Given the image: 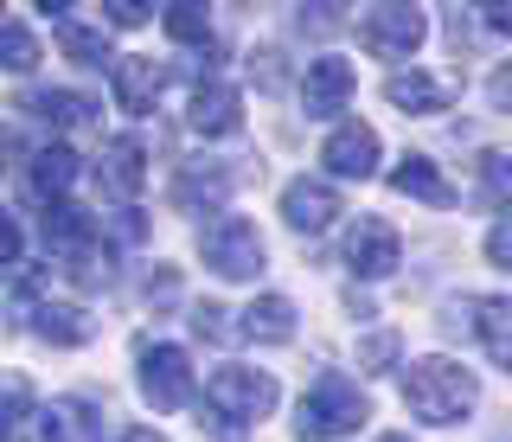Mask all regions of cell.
<instances>
[{
  "label": "cell",
  "instance_id": "33",
  "mask_svg": "<svg viewBox=\"0 0 512 442\" xmlns=\"http://www.w3.org/2000/svg\"><path fill=\"white\" fill-rule=\"evenodd\" d=\"M116 442H167V436H160V430H148V423H128V430H122Z\"/></svg>",
  "mask_w": 512,
  "mask_h": 442
},
{
  "label": "cell",
  "instance_id": "21",
  "mask_svg": "<svg viewBox=\"0 0 512 442\" xmlns=\"http://www.w3.org/2000/svg\"><path fill=\"white\" fill-rule=\"evenodd\" d=\"M391 186H397L404 199L436 205V212H448V205H455V186L436 173V161H429V154H404V161H397V173H391Z\"/></svg>",
  "mask_w": 512,
  "mask_h": 442
},
{
  "label": "cell",
  "instance_id": "22",
  "mask_svg": "<svg viewBox=\"0 0 512 442\" xmlns=\"http://www.w3.org/2000/svg\"><path fill=\"white\" fill-rule=\"evenodd\" d=\"M20 109H26L32 122H45V129H71V122H90L96 116V103L77 97V90H26Z\"/></svg>",
  "mask_w": 512,
  "mask_h": 442
},
{
  "label": "cell",
  "instance_id": "9",
  "mask_svg": "<svg viewBox=\"0 0 512 442\" xmlns=\"http://www.w3.org/2000/svg\"><path fill=\"white\" fill-rule=\"evenodd\" d=\"M352 65L346 58H314L308 65V77H301V109H308L314 122H327V116H340L346 109V97H352Z\"/></svg>",
  "mask_w": 512,
  "mask_h": 442
},
{
  "label": "cell",
  "instance_id": "34",
  "mask_svg": "<svg viewBox=\"0 0 512 442\" xmlns=\"http://www.w3.org/2000/svg\"><path fill=\"white\" fill-rule=\"evenodd\" d=\"M378 442H410V436H378Z\"/></svg>",
  "mask_w": 512,
  "mask_h": 442
},
{
  "label": "cell",
  "instance_id": "10",
  "mask_svg": "<svg viewBox=\"0 0 512 442\" xmlns=\"http://www.w3.org/2000/svg\"><path fill=\"white\" fill-rule=\"evenodd\" d=\"M320 167H327L333 180H365V173L378 167V135L365 129V122H346V129H333L327 148H320Z\"/></svg>",
  "mask_w": 512,
  "mask_h": 442
},
{
  "label": "cell",
  "instance_id": "28",
  "mask_svg": "<svg viewBox=\"0 0 512 442\" xmlns=\"http://www.w3.org/2000/svg\"><path fill=\"white\" fill-rule=\"evenodd\" d=\"M224 321H231V314H224L218 302L192 308V334H199V340H237V327H224Z\"/></svg>",
  "mask_w": 512,
  "mask_h": 442
},
{
  "label": "cell",
  "instance_id": "23",
  "mask_svg": "<svg viewBox=\"0 0 512 442\" xmlns=\"http://www.w3.org/2000/svg\"><path fill=\"white\" fill-rule=\"evenodd\" d=\"M237 340H295V302L288 295H263V302H250L237 314Z\"/></svg>",
  "mask_w": 512,
  "mask_h": 442
},
{
  "label": "cell",
  "instance_id": "26",
  "mask_svg": "<svg viewBox=\"0 0 512 442\" xmlns=\"http://www.w3.org/2000/svg\"><path fill=\"white\" fill-rule=\"evenodd\" d=\"M160 20H167V33L180 39V45H199L205 33H212V20H205V7H192V0H180V7H167Z\"/></svg>",
  "mask_w": 512,
  "mask_h": 442
},
{
  "label": "cell",
  "instance_id": "13",
  "mask_svg": "<svg viewBox=\"0 0 512 442\" xmlns=\"http://www.w3.org/2000/svg\"><path fill=\"white\" fill-rule=\"evenodd\" d=\"M224 193H231V167L224 161H186L180 180H173L180 212H212V205H224Z\"/></svg>",
  "mask_w": 512,
  "mask_h": 442
},
{
  "label": "cell",
  "instance_id": "16",
  "mask_svg": "<svg viewBox=\"0 0 512 442\" xmlns=\"http://www.w3.org/2000/svg\"><path fill=\"white\" fill-rule=\"evenodd\" d=\"M71 180H77V154L64 148V141H52V148L32 154V167H26V193L39 199V205H58L64 193H71Z\"/></svg>",
  "mask_w": 512,
  "mask_h": 442
},
{
  "label": "cell",
  "instance_id": "29",
  "mask_svg": "<svg viewBox=\"0 0 512 442\" xmlns=\"http://www.w3.org/2000/svg\"><path fill=\"white\" fill-rule=\"evenodd\" d=\"M480 186H487V205H506V154H480Z\"/></svg>",
  "mask_w": 512,
  "mask_h": 442
},
{
  "label": "cell",
  "instance_id": "14",
  "mask_svg": "<svg viewBox=\"0 0 512 442\" xmlns=\"http://www.w3.org/2000/svg\"><path fill=\"white\" fill-rule=\"evenodd\" d=\"M96 180H103V193L135 199V193H141V180H148V154H141V141H135V135L109 141L103 161H96Z\"/></svg>",
  "mask_w": 512,
  "mask_h": 442
},
{
  "label": "cell",
  "instance_id": "8",
  "mask_svg": "<svg viewBox=\"0 0 512 442\" xmlns=\"http://www.w3.org/2000/svg\"><path fill=\"white\" fill-rule=\"evenodd\" d=\"M0 442H45V410L26 372L0 378Z\"/></svg>",
  "mask_w": 512,
  "mask_h": 442
},
{
  "label": "cell",
  "instance_id": "31",
  "mask_svg": "<svg viewBox=\"0 0 512 442\" xmlns=\"http://www.w3.org/2000/svg\"><path fill=\"white\" fill-rule=\"evenodd\" d=\"M13 263H20V225L0 212V270H13Z\"/></svg>",
  "mask_w": 512,
  "mask_h": 442
},
{
  "label": "cell",
  "instance_id": "1",
  "mask_svg": "<svg viewBox=\"0 0 512 442\" xmlns=\"http://www.w3.org/2000/svg\"><path fill=\"white\" fill-rule=\"evenodd\" d=\"M404 404L423 423H461L480 404V378L455 359H416L404 366Z\"/></svg>",
  "mask_w": 512,
  "mask_h": 442
},
{
  "label": "cell",
  "instance_id": "18",
  "mask_svg": "<svg viewBox=\"0 0 512 442\" xmlns=\"http://www.w3.org/2000/svg\"><path fill=\"white\" fill-rule=\"evenodd\" d=\"M32 334L52 340V346H84L96 334V321L77 302H32Z\"/></svg>",
  "mask_w": 512,
  "mask_h": 442
},
{
  "label": "cell",
  "instance_id": "5",
  "mask_svg": "<svg viewBox=\"0 0 512 442\" xmlns=\"http://www.w3.org/2000/svg\"><path fill=\"white\" fill-rule=\"evenodd\" d=\"M141 398L154 410H180L192 398V366L180 346H160V340H141Z\"/></svg>",
  "mask_w": 512,
  "mask_h": 442
},
{
  "label": "cell",
  "instance_id": "25",
  "mask_svg": "<svg viewBox=\"0 0 512 442\" xmlns=\"http://www.w3.org/2000/svg\"><path fill=\"white\" fill-rule=\"evenodd\" d=\"M32 65H39V39H32L26 26H0V71L26 77Z\"/></svg>",
  "mask_w": 512,
  "mask_h": 442
},
{
  "label": "cell",
  "instance_id": "11",
  "mask_svg": "<svg viewBox=\"0 0 512 442\" xmlns=\"http://www.w3.org/2000/svg\"><path fill=\"white\" fill-rule=\"evenodd\" d=\"M237 122H244V97H237L231 84H199L186 103V129L192 135H237Z\"/></svg>",
  "mask_w": 512,
  "mask_h": 442
},
{
  "label": "cell",
  "instance_id": "32",
  "mask_svg": "<svg viewBox=\"0 0 512 442\" xmlns=\"http://www.w3.org/2000/svg\"><path fill=\"white\" fill-rule=\"evenodd\" d=\"M487 257L500 263V270L512 263V218H500V225H493V238H487Z\"/></svg>",
  "mask_w": 512,
  "mask_h": 442
},
{
  "label": "cell",
  "instance_id": "12",
  "mask_svg": "<svg viewBox=\"0 0 512 442\" xmlns=\"http://www.w3.org/2000/svg\"><path fill=\"white\" fill-rule=\"evenodd\" d=\"M282 218L314 238V231H327L333 218H340V193H333L327 180H288L282 186Z\"/></svg>",
  "mask_w": 512,
  "mask_h": 442
},
{
  "label": "cell",
  "instance_id": "3",
  "mask_svg": "<svg viewBox=\"0 0 512 442\" xmlns=\"http://www.w3.org/2000/svg\"><path fill=\"white\" fill-rule=\"evenodd\" d=\"M205 410H212L218 423H263L269 410H276V378L269 372H250V366H218L205 378Z\"/></svg>",
  "mask_w": 512,
  "mask_h": 442
},
{
  "label": "cell",
  "instance_id": "20",
  "mask_svg": "<svg viewBox=\"0 0 512 442\" xmlns=\"http://www.w3.org/2000/svg\"><path fill=\"white\" fill-rule=\"evenodd\" d=\"M468 314H474V334H480V346H487V359L493 366H512V302L506 295H480V302H468Z\"/></svg>",
  "mask_w": 512,
  "mask_h": 442
},
{
  "label": "cell",
  "instance_id": "30",
  "mask_svg": "<svg viewBox=\"0 0 512 442\" xmlns=\"http://www.w3.org/2000/svg\"><path fill=\"white\" fill-rule=\"evenodd\" d=\"M103 13H109V26H148L154 7H141V0H103Z\"/></svg>",
  "mask_w": 512,
  "mask_h": 442
},
{
  "label": "cell",
  "instance_id": "17",
  "mask_svg": "<svg viewBox=\"0 0 512 442\" xmlns=\"http://www.w3.org/2000/svg\"><path fill=\"white\" fill-rule=\"evenodd\" d=\"M109 77H116V103L128 109V116H148L154 97H160V84H167V71H160L154 58H116Z\"/></svg>",
  "mask_w": 512,
  "mask_h": 442
},
{
  "label": "cell",
  "instance_id": "7",
  "mask_svg": "<svg viewBox=\"0 0 512 442\" xmlns=\"http://www.w3.org/2000/svg\"><path fill=\"white\" fill-rule=\"evenodd\" d=\"M346 263H352V276L384 282L397 263H404V244H397V231L384 225V218H352V231H346Z\"/></svg>",
  "mask_w": 512,
  "mask_h": 442
},
{
  "label": "cell",
  "instance_id": "15",
  "mask_svg": "<svg viewBox=\"0 0 512 442\" xmlns=\"http://www.w3.org/2000/svg\"><path fill=\"white\" fill-rule=\"evenodd\" d=\"M45 442H103V404L96 398H52Z\"/></svg>",
  "mask_w": 512,
  "mask_h": 442
},
{
  "label": "cell",
  "instance_id": "27",
  "mask_svg": "<svg viewBox=\"0 0 512 442\" xmlns=\"http://www.w3.org/2000/svg\"><path fill=\"white\" fill-rule=\"evenodd\" d=\"M391 359H397V334H391V327H378V334L359 340V372H384Z\"/></svg>",
  "mask_w": 512,
  "mask_h": 442
},
{
  "label": "cell",
  "instance_id": "19",
  "mask_svg": "<svg viewBox=\"0 0 512 442\" xmlns=\"http://www.w3.org/2000/svg\"><path fill=\"white\" fill-rule=\"evenodd\" d=\"M384 97H391L397 109H410V116H442V109L455 103V84L423 77V71H397L391 84H384Z\"/></svg>",
  "mask_w": 512,
  "mask_h": 442
},
{
  "label": "cell",
  "instance_id": "24",
  "mask_svg": "<svg viewBox=\"0 0 512 442\" xmlns=\"http://www.w3.org/2000/svg\"><path fill=\"white\" fill-rule=\"evenodd\" d=\"M58 45H64V58H77V65H109V39L90 33V26H77V20H58Z\"/></svg>",
  "mask_w": 512,
  "mask_h": 442
},
{
  "label": "cell",
  "instance_id": "2",
  "mask_svg": "<svg viewBox=\"0 0 512 442\" xmlns=\"http://www.w3.org/2000/svg\"><path fill=\"white\" fill-rule=\"evenodd\" d=\"M372 417V398L352 385L346 372H320L295 404V436L301 442H327V436H352L359 423Z\"/></svg>",
  "mask_w": 512,
  "mask_h": 442
},
{
  "label": "cell",
  "instance_id": "6",
  "mask_svg": "<svg viewBox=\"0 0 512 442\" xmlns=\"http://www.w3.org/2000/svg\"><path fill=\"white\" fill-rule=\"evenodd\" d=\"M423 33H429L423 7H372L359 20V45L372 58H410L416 45H423Z\"/></svg>",
  "mask_w": 512,
  "mask_h": 442
},
{
  "label": "cell",
  "instance_id": "4",
  "mask_svg": "<svg viewBox=\"0 0 512 442\" xmlns=\"http://www.w3.org/2000/svg\"><path fill=\"white\" fill-rule=\"evenodd\" d=\"M199 257H205V270L224 276V282H250L256 270H263L269 250H263L250 218H212V225L199 231Z\"/></svg>",
  "mask_w": 512,
  "mask_h": 442
}]
</instances>
